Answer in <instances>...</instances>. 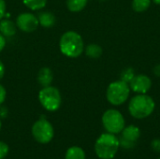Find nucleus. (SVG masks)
Instances as JSON below:
<instances>
[{"mask_svg":"<svg viewBox=\"0 0 160 159\" xmlns=\"http://www.w3.org/2000/svg\"><path fill=\"white\" fill-rule=\"evenodd\" d=\"M151 147L152 149L157 152V153H160V139H155L152 141L151 142Z\"/></svg>","mask_w":160,"mask_h":159,"instance_id":"21","label":"nucleus"},{"mask_svg":"<svg viewBox=\"0 0 160 159\" xmlns=\"http://www.w3.org/2000/svg\"><path fill=\"white\" fill-rule=\"evenodd\" d=\"M84 52H85V54L88 57H90L92 59H97V58H99L102 55L103 50L98 44L91 43V44H88L86 46V48L84 49Z\"/></svg>","mask_w":160,"mask_h":159,"instance_id":"15","label":"nucleus"},{"mask_svg":"<svg viewBox=\"0 0 160 159\" xmlns=\"http://www.w3.org/2000/svg\"><path fill=\"white\" fill-rule=\"evenodd\" d=\"M65 159H85V152L79 146H72L67 150Z\"/></svg>","mask_w":160,"mask_h":159,"instance_id":"14","label":"nucleus"},{"mask_svg":"<svg viewBox=\"0 0 160 159\" xmlns=\"http://www.w3.org/2000/svg\"><path fill=\"white\" fill-rule=\"evenodd\" d=\"M31 131L36 142L41 144L49 143L54 136V129L52 125L44 117H41L34 123Z\"/></svg>","mask_w":160,"mask_h":159,"instance_id":"7","label":"nucleus"},{"mask_svg":"<svg viewBox=\"0 0 160 159\" xmlns=\"http://www.w3.org/2000/svg\"><path fill=\"white\" fill-rule=\"evenodd\" d=\"M17 27L24 33H32L36 31L39 25L38 19L36 15L30 12H23L17 16Z\"/></svg>","mask_w":160,"mask_h":159,"instance_id":"9","label":"nucleus"},{"mask_svg":"<svg viewBox=\"0 0 160 159\" xmlns=\"http://www.w3.org/2000/svg\"><path fill=\"white\" fill-rule=\"evenodd\" d=\"M151 5V0H133L132 8L136 12L146 11Z\"/></svg>","mask_w":160,"mask_h":159,"instance_id":"17","label":"nucleus"},{"mask_svg":"<svg viewBox=\"0 0 160 159\" xmlns=\"http://www.w3.org/2000/svg\"><path fill=\"white\" fill-rule=\"evenodd\" d=\"M152 1L157 5H160V0H152Z\"/></svg>","mask_w":160,"mask_h":159,"instance_id":"27","label":"nucleus"},{"mask_svg":"<svg viewBox=\"0 0 160 159\" xmlns=\"http://www.w3.org/2000/svg\"><path fill=\"white\" fill-rule=\"evenodd\" d=\"M38 19L39 24L45 28L52 27L55 23V16L53 15V13H52L50 11L39 12L38 15Z\"/></svg>","mask_w":160,"mask_h":159,"instance_id":"13","label":"nucleus"},{"mask_svg":"<svg viewBox=\"0 0 160 159\" xmlns=\"http://www.w3.org/2000/svg\"><path fill=\"white\" fill-rule=\"evenodd\" d=\"M38 100L41 106L48 112H56L62 103L60 91L54 86L43 87L38 93Z\"/></svg>","mask_w":160,"mask_h":159,"instance_id":"5","label":"nucleus"},{"mask_svg":"<svg viewBox=\"0 0 160 159\" xmlns=\"http://www.w3.org/2000/svg\"><path fill=\"white\" fill-rule=\"evenodd\" d=\"M134 77H135V71L132 67H127L121 72V81L128 84L130 83V82L133 80Z\"/></svg>","mask_w":160,"mask_h":159,"instance_id":"19","label":"nucleus"},{"mask_svg":"<svg viewBox=\"0 0 160 159\" xmlns=\"http://www.w3.org/2000/svg\"><path fill=\"white\" fill-rule=\"evenodd\" d=\"M88 0H67V7L71 12H80L87 5Z\"/></svg>","mask_w":160,"mask_h":159,"instance_id":"16","label":"nucleus"},{"mask_svg":"<svg viewBox=\"0 0 160 159\" xmlns=\"http://www.w3.org/2000/svg\"><path fill=\"white\" fill-rule=\"evenodd\" d=\"M153 72H154V74H155L157 77L160 78V64H158V65L154 67Z\"/></svg>","mask_w":160,"mask_h":159,"instance_id":"25","label":"nucleus"},{"mask_svg":"<svg viewBox=\"0 0 160 159\" xmlns=\"http://www.w3.org/2000/svg\"><path fill=\"white\" fill-rule=\"evenodd\" d=\"M22 3L25 7L32 10H39L45 7L47 0H22Z\"/></svg>","mask_w":160,"mask_h":159,"instance_id":"18","label":"nucleus"},{"mask_svg":"<svg viewBox=\"0 0 160 159\" xmlns=\"http://www.w3.org/2000/svg\"><path fill=\"white\" fill-rule=\"evenodd\" d=\"M6 43H7L6 37H5L3 35L0 34V52L4 50V48H5V46H6Z\"/></svg>","mask_w":160,"mask_h":159,"instance_id":"24","label":"nucleus"},{"mask_svg":"<svg viewBox=\"0 0 160 159\" xmlns=\"http://www.w3.org/2000/svg\"><path fill=\"white\" fill-rule=\"evenodd\" d=\"M16 23L8 19L0 20V34L5 37H11L16 34Z\"/></svg>","mask_w":160,"mask_h":159,"instance_id":"12","label":"nucleus"},{"mask_svg":"<svg viewBox=\"0 0 160 159\" xmlns=\"http://www.w3.org/2000/svg\"><path fill=\"white\" fill-rule=\"evenodd\" d=\"M38 82H39V84L42 87H46V86H50L52 80H53V73L52 71V69L50 67H41L38 73Z\"/></svg>","mask_w":160,"mask_h":159,"instance_id":"11","label":"nucleus"},{"mask_svg":"<svg viewBox=\"0 0 160 159\" xmlns=\"http://www.w3.org/2000/svg\"><path fill=\"white\" fill-rule=\"evenodd\" d=\"M6 9H7V5L5 0H0V20H2L6 14Z\"/></svg>","mask_w":160,"mask_h":159,"instance_id":"22","label":"nucleus"},{"mask_svg":"<svg viewBox=\"0 0 160 159\" xmlns=\"http://www.w3.org/2000/svg\"><path fill=\"white\" fill-rule=\"evenodd\" d=\"M140 137L141 130L138 127L134 125L125 127L121 132V137L119 139L120 146L125 149H132L136 146Z\"/></svg>","mask_w":160,"mask_h":159,"instance_id":"8","label":"nucleus"},{"mask_svg":"<svg viewBox=\"0 0 160 159\" xmlns=\"http://www.w3.org/2000/svg\"><path fill=\"white\" fill-rule=\"evenodd\" d=\"M130 95L129 84L119 80L109 84L106 91L107 100L113 106H120L124 104Z\"/></svg>","mask_w":160,"mask_h":159,"instance_id":"4","label":"nucleus"},{"mask_svg":"<svg viewBox=\"0 0 160 159\" xmlns=\"http://www.w3.org/2000/svg\"><path fill=\"white\" fill-rule=\"evenodd\" d=\"M4 75H5V66H4V64L0 61V81L3 79Z\"/></svg>","mask_w":160,"mask_h":159,"instance_id":"26","label":"nucleus"},{"mask_svg":"<svg viewBox=\"0 0 160 159\" xmlns=\"http://www.w3.org/2000/svg\"><path fill=\"white\" fill-rule=\"evenodd\" d=\"M9 148L8 145L4 142H0V159H4L8 154Z\"/></svg>","mask_w":160,"mask_h":159,"instance_id":"20","label":"nucleus"},{"mask_svg":"<svg viewBox=\"0 0 160 159\" xmlns=\"http://www.w3.org/2000/svg\"><path fill=\"white\" fill-rule=\"evenodd\" d=\"M99 1H102V2H104V1H107V0H99Z\"/></svg>","mask_w":160,"mask_h":159,"instance_id":"29","label":"nucleus"},{"mask_svg":"<svg viewBox=\"0 0 160 159\" xmlns=\"http://www.w3.org/2000/svg\"><path fill=\"white\" fill-rule=\"evenodd\" d=\"M120 147L119 139L112 133L101 134L95 143V152L100 159H112Z\"/></svg>","mask_w":160,"mask_h":159,"instance_id":"3","label":"nucleus"},{"mask_svg":"<svg viewBox=\"0 0 160 159\" xmlns=\"http://www.w3.org/2000/svg\"><path fill=\"white\" fill-rule=\"evenodd\" d=\"M59 49L67 57H79L84 51V43L82 36L75 31H68L64 33L59 41Z\"/></svg>","mask_w":160,"mask_h":159,"instance_id":"1","label":"nucleus"},{"mask_svg":"<svg viewBox=\"0 0 160 159\" xmlns=\"http://www.w3.org/2000/svg\"><path fill=\"white\" fill-rule=\"evenodd\" d=\"M158 159H160V157H159V158H158Z\"/></svg>","mask_w":160,"mask_h":159,"instance_id":"30","label":"nucleus"},{"mask_svg":"<svg viewBox=\"0 0 160 159\" xmlns=\"http://www.w3.org/2000/svg\"><path fill=\"white\" fill-rule=\"evenodd\" d=\"M101 121L105 130L108 133H112L114 135L121 133L126 127V122L123 114L119 111L114 109L107 110L103 113Z\"/></svg>","mask_w":160,"mask_h":159,"instance_id":"6","label":"nucleus"},{"mask_svg":"<svg viewBox=\"0 0 160 159\" xmlns=\"http://www.w3.org/2000/svg\"><path fill=\"white\" fill-rule=\"evenodd\" d=\"M1 127H2V123H1V121H0V130H1Z\"/></svg>","mask_w":160,"mask_h":159,"instance_id":"28","label":"nucleus"},{"mask_svg":"<svg viewBox=\"0 0 160 159\" xmlns=\"http://www.w3.org/2000/svg\"><path fill=\"white\" fill-rule=\"evenodd\" d=\"M6 97H7V91L5 87L2 84H0V105H2L3 102L6 100Z\"/></svg>","mask_w":160,"mask_h":159,"instance_id":"23","label":"nucleus"},{"mask_svg":"<svg viewBox=\"0 0 160 159\" xmlns=\"http://www.w3.org/2000/svg\"><path fill=\"white\" fill-rule=\"evenodd\" d=\"M129 87L130 90L137 94H146L152 87V81L144 74L135 75L129 83Z\"/></svg>","mask_w":160,"mask_h":159,"instance_id":"10","label":"nucleus"},{"mask_svg":"<svg viewBox=\"0 0 160 159\" xmlns=\"http://www.w3.org/2000/svg\"><path fill=\"white\" fill-rule=\"evenodd\" d=\"M155 108V100L146 94H138L130 99L128 104V112L136 119H144L150 116Z\"/></svg>","mask_w":160,"mask_h":159,"instance_id":"2","label":"nucleus"}]
</instances>
